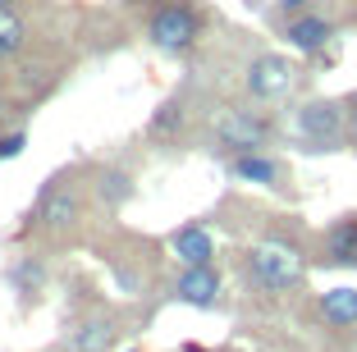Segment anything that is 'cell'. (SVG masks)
I'll list each match as a JSON object with an SVG mask.
<instances>
[{
  "instance_id": "cell-1",
  "label": "cell",
  "mask_w": 357,
  "mask_h": 352,
  "mask_svg": "<svg viewBox=\"0 0 357 352\" xmlns=\"http://www.w3.org/2000/svg\"><path fill=\"white\" fill-rule=\"evenodd\" d=\"M238 280L248 293L289 298V293H303L307 284V257L284 238H261L238 252Z\"/></svg>"
},
{
  "instance_id": "cell-2",
  "label": "cell",
  "mask_w": 357,
  "mask_h": 352,
  "mask_svg": "<svg viewBox=\"0 0 357 352\" xmlns=\"http://www.w3.org/2000/svg\"><path fill=\"white\" fill-rule=\"evenodd\" d=\"M87 215V183L78 169H60L42 183L37 192V206L28 211V224H23V238L28 234H42V238H64L69 229H78V220Z\"/></svg>"
},
{
  "instance_id": "cell-3",
  "label": "cell",
  "mask_w": 357,
  "mask_h": 352,
  "mask_svg": "<svg viewBox=\"0 0 357 352\" xmlns=\"http://www.w3.org/2000/svg\"><path fill=\"white\" fill-rule=\"evenodd\" d=\"M142 32L147 42L156 46L160 55H192L206 37V10L197 0H151L147 19H142Z\"/></svg>"
},
{
  "instance_id": "cell-4",
  "label": "cell",
  "mask_w": 357,
  "mask_h": 352,
  "mask_svg": "<svg viewBox=\"0 0 357 352\" xmlns=\"http://www.w3.org/2000/svg\"><path fill=\"white\" fill-rule=\"evenodd\" d=\"M280 142V124L266 110L252 105H220V114H211V151L248 155V151H271Z\"/></svg>"
},
{
  "instance_id": "cell-5",
  "label": "cell",
  "mask_w": 357,
  "mask_h": 352,
  "mask_svg": "<svg viewBox=\"0 0 357 352\" xmlns=\"http://www.w3.org/2000/svg\"><path fill=\"white\" fill-rule=\"evenodd\" d=\"M294 133L307 151H339L348 142V101L316 96L294 110Z\"/></svg>"
},
{
  "instance_id": "cell-6",
  "label": "cell",
  "mask_w": 357,
  "mask_h": 352,
  "mask_svg": "<svg viewBox=\"0 0 357 352\" xmlns=\"http://www.w3.org/2000/svg\"><path fill=\"white\" fill-rule=\"evenodd\" d=\"M298 64L289 60V55L280 51H261L248 60V69H243V87H248V96L252 101H284V96L298 87Z\"/></svg>"
},
{
  "instance_id": "cell-7",
  "label": "cell",
  "mask_w": 357,
  "mask_h": 352,
  "mask_svg": "<svg viewBox=\"0 0 357 352\" xmlns=\"http://www.w3.org/2000/svg\"><path fill=\"white\" fill-rule=\"evenodd\" d=\"M169 298L197 311H215L225 302V275L215 266H178V275L169 280Z\"/></svg>"
},
{
  "instance_id": "cell-8",
  "label": "cell",
  "mask_w": 357,
  "mask_h": 352,
  "mask_svg": "<svg viewBox=\"0 0 357 352\" xmlns=\"http://www.w3.org/2000/svg\"><path fill=\"white\" fill-rule=\"evenodd\" d=\"M225 169H229L238 183H252V188H266V192H289L294 188V174H289V165H284L275 151H248V155H229L225 160Z\"/></svg>"
},
{
  "instance_id": "cell-9",
  "label": "cell",
  "mask_w": 357,
  "mask_h": 352,
  "mask_svg": "<svg viewBox=\"0 0 357 352\" xmlns=\"http://www.w3.org/2000/svg\"><path fill=\"white\" fill-rule=\"evenodd\" d=\"M280 37L289 42V51H298V55H321L335 42V19H326V14H316V10H303V14H294V19H284Z\"/></svg>"
},
{
  "instance_id": "cell-10",
  "label": "cell",
  "mask_w": 357,
  "mask_h": 352,
  "mask_svg": "<svg viewBox=\"0 0 357 352\" xmlns=\"http://www.w3.org/2000/svg\"><path fill=\"white\" fill-rule=\"evenodd\" d=\"M115 339H119V321H115V311H105V307L87 311L69 330V348L74 352H115Z\"/></svg>"
},
{
  "instance_id": "cell-11",
  "label": "cell",
  "mask_w": 357,
  "mask_h": 352,
  "mask_svg": "<svg viewBox=\"0 0 357 352\" xmlns=\"http://www.w3.org/2000/svg\"><path fill=\"white\" fill-rule=\"evenodd\" d=\"M169 252H174L178 266H215V238L202 220H188L169 234Z\"/></svg>"
},
{
  "instance_id": "cell-12",
  "label": "cell",
  "mask_w": 357,
  "mask_h": 352,
  "mask_svg": "<svg viewBox=\"0 0 357 352\" xmlns=\"http://www.w3.org/2000/svg\"><path fill=\"white\" fill-rule=\"evenodd\" d=\"M316 261H326V266H357V215H339L321 234Z\"/></svg>"
},
{
  "instance_id": "cell-13",
  "label": "cell",
  "mask_w": 357,
  "mask_h": 352,
  "mask_svg": "<svg viewBox=\"0 0 357 352\" xmlns=\"http://www.w3.org/2000/svg\"><path fill=\"white\" fill-rule=\"evenodd\" d=\"M316 316L326 330H357V289L353 284H339V289H326L316 298Z\"/></svg>"
},
{
  "instance_id": "cell-14",
  "label": "cell",
  "mask_w": 357,
  "mask_h": 352,
  "mask_svg": "<svg viewBox=\"0 0 357 352\" xmlns=\"http://www.w3.org/2000/svg\"><path fill=\"white\" fill-rule=\"evenodd\" d=\"M10 284H14V293H19V302L28 307V302H37L42 298V289H46V261L42 257H19L10 266Z\"/></svg>"
},
{
  "instance_id": "cell-15",
  "label": "cell",
  "mask_w": 357,
  "mask_h": 352,
  "mask_svg": "<svg viewBox=\"0 0 357 352\" xmlns=\"http://www.w3.org/2000/svg\"><path fill=\"white\" fill-rule=\"evenodd\" d=\"M96 197H101L110 211H119L128 197H133V174H128L124 165H101L96 169Z\"/></svg>"
},
{
  "instance_id": "cell-16",
  "label": "cell",
  "mask_w": 357,
  "mask_h": 352,
  "mask_svg": "<svg viewBox=\"0 0 357 352\" xmlns=\"http://www.w3.org/2000/svg\"><path fill=\"white\" fill-rule=\"evenodd\" d=\"M28 46V23L14 14V5L10 10H0V64L5 60H14V55Z\"/></svg>"
},
{
  "instance_id": "cell-17",
  "label": "cell",
  "mask_w": 357,
  "mask_h": 352,
  "mask_svg": "<svg viewBox=\"0 0 357 352\" xmlns=\"http://www.w3.org/2000/svg\"><path fill=\"white\" fill-rule=\"evenodd\" d=\"M183 119H188V105L178 101H165L156 114H151V124H147V133L151 137H178V128H183Z\"/></svg>"
},
{
  "instance_id": "cell-18",
  "label": "cell",
  "mask_w": 357,
  "mask_h": 352,
  "mask_svg": "<svg viewBox=\"0 0 357 352\" xmlns=\"http://www.w3.org/2000/svg\"><path fill=\"white\" fill-rule=\"evenodd\" d=\"M23 146H28V133H23V128L5 133V137H0V160H14V155H23Z\"/></svg>"
},
{
  "instance_id": "cell-19",
  "label": "cell",
  "mask_w": 357,
  "mask_h": 352,
  "mask_svg": "<svg viewBox=\"0 0 357 352\" xmlns=\"http://www.w3.org/2000/svg\"><path fill=\"white\" fill-rule=\"evenodd\" d=\"M344 101H348V146L357 151V92L344 96Z\"/></svg>"
},
{
  "instance_id": "cell-20",
  "label": "cell",
  "mask_w": 357,
  "mask_h": 352,
  "mask_svg": "<svg viewBox=\"0 0 357 352\" xmlns=\"http://www.w3.org/2000/svg\"><path fill=\"white\" fill-rule=\"evenodd\" d=\"M303 10H312V0H280V19H294Z\"/></svg>"
},
{
  "instance_id": "cell-21",
  "label": "cell",
  "mask_w": 357,
  "mask_h": 352,
  "mask_svg": "<svg viewBox=\"0 0 357 352\" xmlns=\"http://www.w3.org/2000/svg\"><path fill=\"white\" fill-rule=\"evenodd\" d=\"M10 5H14V0H0V10H10Z\"/></svg>"
},
{
  "instance_id": "cell-22",
  "label": "cell",
  "mask_w": 357,
  "mask_h": 352,
  "mask_svg": "<svg viewBox=\"0 0 357 352\" xmlns=\"http://www.w3.org/2000/svg\"><path fill=\"white\" fill-rule=\"evenodd\" d=\"M0 119H5V96H0Z\"/></svg>"
},
{
  "instance_id": "cell-23",
  "label": "cell",
  "mask_w": 357,
  "mask_h": 352,
  "mask_svg": "<svg viewBox=\"0 0 357 352\" xmlns=\"http://www.w3.org/2000/svg\"><path fill=\"white\" fill-rule=\"evenodd\" d=\"M128 352H137V348H128Z\"/></svg>"
}]
</instances>
